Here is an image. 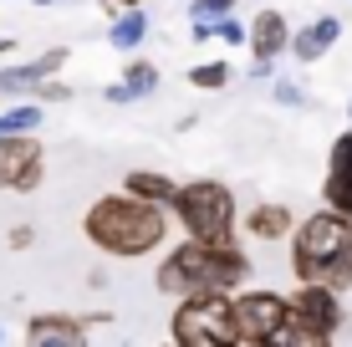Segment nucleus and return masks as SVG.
Returning <instances> with one entry per match:
<instances>
[{
  "mask_svg": "<svg viewBox=\"0 0 352 347\" xmlns=\"http://www.w3.org/2000/svg\"><path fill=\"white\" fill-rule=\"evenodd\" d=\"M123 189H128V194H138V199H148V205H168L179 184H174L168 174H153V169H133Z\"/></svg>",
  "mask_w": 352,
  "mask_h": 347,
  "instance_id": "nucleus-15",
  "label": "nucleus"
},
{
  "mask_svg": "<svg viewBox=\"0 0 352 347\" xmlns=\"http://www.w3.org/2000/svg\"><path fill=\"white\" fill-rule=\"evenodd\" d=\"M102 98H107V102H113V107H123V102H133V98H128V92H123V82H113V87H107V92H102Z\"/></svg>",
  "mask_w": 352,
  "mask_h": 347,
  "instance_id": "nucleus-25",
  "label": "nucleus"
},
{
  "mask_svg": "<svg viewBox=\"0 0 352 347\" xmlns=\"http://www.w3.org/2000/svg\"><path fill=\"white\" fill-rule=\"evenodd\" d=\"M143 36H148V16H143V5H128V16H118V26L107 31V41H113L118 52H133Z\"/></svg>",
  "mask_w": 352,
  "mask_h": 347,
  "instance_id": "nucleus-16",
  "label": "nucleus"
},
{
  "mask_svg": "<svg viewBox=\"0 0 352 347\" xmlns=\"http://www.w3.org/2000/svg\"><path fill=\"white\" fill-rule=\"evenodd\" d=\"M342 214H347V220H352V199H347V205H342Z\"/></svg>",
  "mask_w": 352,
  "mask_h": 347,
  "instance_id": "nucleus-28",
  "label": "nucleus"
},
{
  "mask_svg": "<svg viewBox=\"0 0 352 347\" xmlns=\"http://www.w3.org/2000/svg\"><path fill=\"white\" fill-rule=\"evenodd\" d=\"M286 322V296L276 291H240L230 296V327H235V347H271Z\"/></svg>",
  "mask_w": 352,
  "mask_h": 347,
  "instance_id": "nucleus-7",
  "label": "nucleus"
},
{
  "mask_svg": "<svg viewBox=\"0 0 352 347\" xmlns=\"http://www.w3.org/2000/svg\"><path fill=\"white\" fill-rule=\"evenodd\" d=\"M10 52V36H0V56H6Z\"/></svg>",
  "mask_w": 352,
  "mask_h": 347,
  "instance_id": "nucleus-27",
  "label": "nucleus"
},
{
  "mask_svg": "<svg viewBox=\"0 0 352 347\" xmlns=\"http://www.w3.org/2000/svg\"><path fill=\"white\" fill-rule=\"evenodd\" d=\"M87 337V317H67V312H41V317H31L26 322V342H82Z\"/></svg>",
  "mask_w": 352,
  "mask_h": 347,
  "instance_id": "nucleus-12",
  "label": "nucleus"
},
{
  "mask_svg": "<svg viewBox=\"0 0 352 347\" xmlns=\"http://www.w3.org/2000/svg\"><path fill=\"white\" fill-rule=\"evenodd\" d=\"M174 214L179 225L189 230V240H204V245H220V240H235V194L220 184V179H194V184L174 189Z\"/></svg>",
  "mask_w": 352,
  "mask_h": 347,
  "instance_id": "nucleus-4",
  "label": "nucleus"
},
{
  "mask_svg": "<svg viewBox=\"0 0 352 347\" xmlns=\"http://www.w3.org/2000/svg\"><path fill=\"white\" fill-rule=\"evenodd\" d=\"M230 5H235V0H194V21H214V16H225Z\"/></svg>",
  "mask_w": 352,
  "mask_h": 347,
  "instance_id": "nucleus-22",
  "label": "nucleus"
},
{
  "mask_svg": "<svg viewBox=\"0 0 352 347\" xmlns=\"http://www.w3.org/2000/svg\"><path fill=\"white\" fill-rule=\"evenodd\" d=\"M322 199L332 210H342L352 199V133L332 138V153H327V179H322Z\"/></svg>",
  "mask_w": 352,
  "mask_h": 347,
  "instance_id": "nucleus-9",
  "label": "nucleus"
},
{
  "mask_svg": "<svg viewBox=\"0 0 352 347\" xmlns=\"http://www.w3.org/2000/svg\"><path fill=\"white\" fill-rule=\"evenodd\" d=\"M31 240H36L31 225H16V230H10V250H31Z\"/></svg>",
  "mask_w": 352,
  "mask_h": 347,
  "instance_id": "nucleus-24",
  "label": "nucleus"
},
{
  "mask_svg": "<svg viewBox=\"0 0 352 347\" xmlns=\"http://www.w3.org/2000/svg\"><path fill=\"white\" fill-rule=\"evenodd\" d=\"M337 327H342L337 291H327L317 281H301V291L286 302V322H281L271 347H322V342L337 337Z\"/></svg>",
  "mask_w": 352,
  "mask_h": 347,
  "instance_id": "nucleus-5",
  "label": "nucleus"
},
{
  "mask_svg": "<svg viewBox=\"0 0 352 347\" xmlns=\"http://www.w3.org/2000/svg\"><path fill=\"white\" fill-rule=\"evenodd\" d=\"M276 102H286V107H301L307 98H301V87H291V82H276Z\"/></svg>",
  "mask_w": 352,
  "mask_h": 347,
  "instance_id": "nucleus-23",
  "label": "nucleus"
},
{
  "mask_svg": "<svg viewBox=\"0 0 352 347\" xmlns=\"http://www.w3.org/2000/svg\"><path fill=\"white\" fill-rule=\"evenodd\" d=\"M31 92H36L41 102H67V98H72V87H67V82H56V77H41Z\"/></svg>",
  "mask_w": 352,
  "mask_h": 347,
  "instance_id": "nucleus-21",
  "label": "nucleus"
},
{
  "mask_svg": "<svg viewBox=\"0 0 352 347\" xmlns=\"http://www.w3.org/2000/svg\"><path fill=\"white\" fill-rule=\"evenodd\" d=\"M296 240H291V271L301 281H317L327 291H352V220L342 210H317L311 220L291 225Z\"/></svg>",
  "mask_w": 352,
  "mask_h": 347,
  "instance_id": "nucleus-2",
  "label": "nucleus"
},
{
  "mask_svg": "<svg viewBox=\"0 0 352 347\" xmlns=\"http://www.w3.org/2000/svg\"><path fill=\"white\" fill-rule=\"evenodd\" d=\"M153 87H159V67L153 62H128L123 67V92L128 98H148Z\"/></svg>",
  "mask_w": 352,
  "mask_h": 347,
  "instance_id": "nucleus-17",
  "label": "nucleus"
},
{
  "mask_svg": "<svg viewBox=\"0 0 352 347\" xmlns=\"http://www.w3.org/2000/svg\"><path fill=\"white\" fill-rule=\"evenodd\" d=\"M82 230H87V240L102 250V256L138 260V256H148V250L164 245L168 220H164V205H148V199H138V194L123 189V194L97 199L87 210V220H82Z\"/></svg>",
  "mask_w": 352,
  "mask_h": 347,
  "instance_id": "nucleus-1",
  "label": "nucleus"
},
{
  "mask_svg": "<svg viewBox=\"0 0 352 347\" xmlns=\"http://www.w3.org/2000/svg\"><path fill=\"white\" fill-rule=\"evenodd\" d=\"M337 36H342V21H337V16H317L311 26H301V31L286 36V52L296 56V62H317V56H327L337 46Z\"/></svg>",
  "mask_w": 352,
  "mask_h": 347,
  "instance_id": "nucleus-10",
  "label": "nucleus"
},
{
  "mask_svg": "<svg viewBox=\"0 0 352 347\" xmlns=\"http://www.w3.org/2000/svg\"><path fill=\"white\" fill-rule=\"evenodd\" d=\"M291 210L286 205H250V214H245V230L256 235V240H286L291 235Z\"/></svg>",
  "mask_w": 352,
  "mask_h": 347,
  "instance_id": "nucleus-14",
  "label": "nucleus"
},
{
  "mask_svg": "<svg viewBox=\"0 0 352 347\" xmlns=\"http://www.w3.org/2000/svg\"><path fill=\"white\" fill-rule=\"evenodd\" d=\"M210 36H220L225 46H245V26H240V21H230V10L210 21Z\"/></svg>",
  "mask_w": 352,
  "mask_h": 347,
  "instance_id": "nucleus-20",
  "label": "nucleus"
},
{
  "mask_svg": "<svg viewBox=\"0 0 352 347\" xmlns=\"http://www.w3.org/2000/svg\"><path fill=\"white\" fill-rule=\"evenodd\" d=\"M189 82H194V87H225V82H230V62H199V67H189Z\"/></svg>",
  "mask_w": 352,
  "mask_h": 347,
  "instance_id": "nucleus-19",
  "label": "nucleus"
},
{
  "mask_svg": "<svg viewBox=\"0 0 352 347\" xmlns=\"http://www.w3.org/2000/svg\"><path fill=\"white\" fill-rule=\"evenodd\" d=\"M286 36H291V26H286L281 10H261L245 26V46L256 52V62H276V56L286 52Z\"/></svg>",
  "mask_w": 352,
  "mask_h": 347,
  "instance_id": "nucleus-11",
  "label": "nucleus"
},
{
  "mask_svg": "<svg viewBox=\"0 0 352 347\" xmlns=\"http://www.w3.org/2000/svg\"><path fill=\"white\" fill-rule=\"evenodd\" d=\"M174 342L179 347H235L230 291H189L174 312Z\"/></svg>",
  "mask_w": 352,
  "mask_h": 347,
  "instance_id": "nucleus-6",
  "label": "nucleus"
},
{
  "mask_svg": "<svg viewBox=\"0 0 352 347\" xmlns=\"http://www.w3.org/2000/svg\"><path fill=\"white\" fill-rule=\"evenodd\" d=\"M0 337H6V332H0Z\"/></svg>",
  "mask_w": 352,
  "mask_h": 347,
  "instance_id": "nucleus-31",
  "label": "nucleus"
},
{
  "mask_svg": "<svg viewBox=\"0 0 352 347\" xmlns=\"http://www.w3.org/2000/svg\"><path fill=\"white\" fill-rule=\"evenodd\" d=\"M347 113H352V102H347Z\"/></svg>",
  "mask_w": 352,
  "mask_h": 347,
  "instance_id": "nucleus-30",
  "label": "nucleus"
},
{
  "mask_svg": "<svg viewBox=\"0 0 352 347\" xmlns=\"http://www.w3.org/2000/svg\"><path fill=\"white\" fill-rule=\"evenodd\" d=\"M31 5H52V0H31Z\"/></svg>",
  "mask_w": 352,
  "mask_h": 347,
  "instance_id": "nucleus-29",
  "label": "nucleus"
},
{
  "mask_svg": "<svg viewBox=\"0 0 352 347\" xmlns=\"http://www.w3.org/2000/svg\"><path fill=\"white\" fill-rule=\"evenodd\" d=\"M250 276V256L235 240L204 245L184 240L168 250V260L159 266V291L164 296H189V291H235Z\"/></svg>",
  "mask_w": 352,
  "mask_h": 347,
  "instance_id": "nucleus-3",
  "label": "nucleus"
},
{
  "mask_svg": "<svg viewBox=\"0 0 352 347\" xmlns=\"http://www.w3.org/2000/svg\"><path fill=\"white\" fill-rule=\"evenodd\" d=\"M62 67H67V52L56 46V52L36 56V62H26V67H10V71H0V92H31L41 77H52V71H62Z\"/></svg>",
  "mask_w": 352,
  "mask_h": 347,
  "instance_id": "nucleus-13",
  "label": "nucleus"
},
{
  "mask_svg": "<svg viewBox=\"0 0 352 347\" xmlns=\"http://www.w3.org/2000/svg\"><path fill=\"white\" fill-rule=\"evenodd\" d=\"M107 5H123L128 10V5H143V0H107Z\"/></svg>",
  "mask_w": 352,
  "mask_h": 347,
  "instance_id": "nucleus-26",
  "label": "nucleus"
},
{
  "mask_svg": "<svg viewBox=\"0 0 352 347\" xmlns=\"http://www.w3.org/2000/svg\"><path fill=\"white\" fill-rule=\"evenodd\" d=\"M41 184V143L31 133H6L0 138V189L31 194Z\"/></svg>",
  "mask_w": 352,
  "mask_h": 347,
  "instance_id": "nucleus-8",
  "label": "nucleus"
},
{
  "mask_svg": "<svg viewBox=\"0 0 352 347\" xmlns=\"http://www.w3.org/2000/svg\"><path fill=\"white\" fill-rule=\"evenodd\" d=\"M41 107H36V102H26V107H10V113L6 117H0V138H6V133H36V123H41Z\"/></svg>",
  "mask_w": 352,
  "mask_h": 347,
  "instance_id": "nucleus-18",
  "label": "nucleus"
}]
</instances>
